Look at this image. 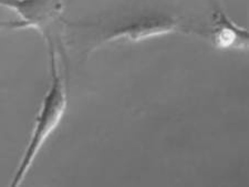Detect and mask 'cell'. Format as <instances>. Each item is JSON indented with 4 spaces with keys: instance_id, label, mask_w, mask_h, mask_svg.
I'll use <instances>...</instances> for the list:
<instances>
[{
    "instance_id": "cell-1",
    "label": "cell",
    "mask_w": 249,
    "mask_h": 187,
    "mask_svg": "<svg viewBox=\"0 0 249 187\" xmlns=\"http://www.w3.org/2000/svg\"><path fill=\"white\" fill-rule=\"evenodd\" d=\"M51 80L50 85L43 97L40 104L37 117L35 119L31 134L28 144L23 151L21 161L17 166L14 174L13 181L10 182L11 187L20 186L26 180L27 175L36 158L38 157L40 151L46 144L49 137L54 133L61 123L66 114L68 106L67 86L63 78L59 72L57 58L53 50H51Z\"/></svg>"
},
{
    "instance_id": "cell-2",
    "label": "cell",
    "mask_w": 249,
    "mask_h": 187,
    "mask_svg": "<svg viewBox=\"0 0 249 187\" xmlns=\"http://www.w3.org/2000/svg\"><path fill=\"white\" fill-rule=\"evenodd\" d=\"M199 34L198 31L185 28L176 19L166 15H146L127 20L103 34L100 43H113L118 41L141 42L172 34Z\"/></svg>"
},
{
    "instance_id": "cell-3",
    "label": "cell",
    "mask_w": 249,
    "mask_h": 187,
    "mask_svg": "<svg viewBox=\"0 0 249 187\" xmlns=\"http://www.w3.org/2000/svg\"><path fill=\"white\" fill-rule=\"evenodd\" d=\"M0 7L13 11L22 29H35L48 35L62 16L61 0H0Z\"/></svg>"
},
{
    "instance_id": "cell-4",
    "label": "cell",
    "mask_w": 249,
    "mask_h": 187,
    "mask_svg": "<svg viewBox=\"0 0 249 187\" xmlns=\"http://www.w3.org/2000/svg\"><path fill=\"white\" fill-rule=\"evenodd\" d=\"M205 35L210 39L212 45L222 50L248 49V30L240 27L228 17L220 7H217L213 15V27Z\"/></svg>"
},
{
    "instance_id": "cell-5",
    "label": "cell",
    "mask_w": 249,
    "mask_h": 187,
    "mask_svg": "<svg viewBox=\"0 0 249 187\" xmlns=\"http://www.w3.org/2000/svg\"><path fill=\"white\" fill-rule=\"evenodd\" d=\"M0 29H22L21 23L16 21H0Z\"/></svg>"
}]
</instances>
